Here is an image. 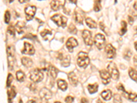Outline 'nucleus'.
Here are the masks:
<instances>
[{
  "label": "nucleus",
  "instance_id": "f257e3e1",
  "mask_svg": "<svg viewBox=\"0 0 137 103\" xmlns=\"http://www.w3.org/2000/svg\"><path fill=\"white\" fill-rule=\"evenodd\" d=\"M78 65L79 67L86 68L89 64L90 59L87 53L80 52L78 55V59H77Z\"/></svg>",
  "mask_w": 137,
  "mask_h": 103
},
{
  "label": "nucleus",
  "instance_id": "f03ea898",
  "mask_svg": "<svg viewBox=\"0 0 137 103\" xmlns=\"http://www.w3.org/2000/svg\"><path fill=\"white\" fill-rule=\"evenodd\" d=\"M7 55H8V66L10 70H12L15 64L14 58V47L12 45H8L7 47Z\"/></svg>",
  "mask_w": 137,
  "mask_h": 103
},
{
  "label": "nucleus",
  "instance_id": "7ed1b4c3",
  "mask_svg": "<svg viewBox=\"0 0 137 103\" xmlns=\"http://www.w3.org/2000/svg\"><path fill=\"white\" fill-rule=\"evenodd\" d=\"M44 75L41 70L38 68L32 69L30 73V78L34 83H39L43 79Z\"/></svg>",
  "mask_w": 137,
  "mask_h": 103
},
{
  "label": "nucleus",
  "instance_id": "20e7f679",
  "mask_svg": "<svg viewBox=\"0 0 137 103\" xmlns=\"http://www.w3.org/2000/svg\"><path fill=\"white\" fill-rule=\"evenodd\" d=\"M53 21L56 23L58 26L65 28L67 26V19L65 17L62 16L61 14H55L51 18Z\"/></svg>",
  "mask_w": 137,
  "mask_h": 103
},
{
  "label": "nucleus",
  "instance_id": "39448f33",
  "mask_svg": "<svg viewBox=\"0 0 137 103\" xmlns=\"http://www.w3.org/2000/svg\"><path fill=\"white\" fill-rule=\"evenodd\" d=\"M108 72L111 76V78L114 80H118L119 78V72L115 63L110 62L108 65Z\"/></svg>",
  "mask_w": 137,
  "mask_h": 103
},
{
  "label": "nucleus",
  "instance_id": "423d86ee",
  "mask_svg": "<svg viewBox=\"0 0 137 103\" xmlns=\"http://www.w3.org/2000/svg\"><path fill=\"white\" fill-rule=\"evenodd\" d=\"M94 42L95 44L96 47H98L99 50H101L103 48L104 45L106 43V38L104 35L101 34H98L95 36L94 38Z\"/></svg>",
  "mask_w": 137,
  "mask_h": 103
},
{
  "label": "nucleus",
  "instance_id": "0eeeda50",
  "mask_svg": "<svg viewBox=\"0 0 137 103\" xmlns=\"http://www.w3.org/2000/svg\"><path fill=\"white\" fill-rule=\"evenodd\" d=\"M36 8L34 6H28L25 8V13L27 21L32 20L35 15Z\"/></svg>",
  "mask_w": 137,
  "mask_h": 103
},
{
  "label": "nucleus",
  "instance_id": "6e6552de",
  "mask_svg": "<svg viewBox=\"0 0 137 103\" xmlns=\"http://www.w3.org/2000/svg\"><path fill=\"white\" fill-rule=\"evenodd\" d=\"M82 38L84 39V41L85 44L88 46H92L93 43V41L92 38V34L90 31L87 30H84L82 32Z\"/></svg>",
  "mask_w": 137,
  "mask_h": 103
},
{
  "label": "nucleus",
  "instance_id": "1a4fd4ad",
  "mask_svg": "<svg viewBox=\"0 0 137 103\" xmlns=\"http://www.w3.org/2000/svg\"><path fill=\"white\" fill-rule=\"evenodd\" d=\"M39 96L41 97V99L44 102H46L51 99L52 97V93L50 90H49L47 88H43L40 91Z\"/></svg>",
  "mask_w": 137,
  "mask_h": 103
},
{
  "label": "nucleus",
  "instance_id": "9d476101",
  "mask_svg": "<svg viewBox=\"0 0 137 103\" xmlns=\"http://www.w3.org/2000/svg\"><path fill=\"white\" fill-rule=\"evenodd\" d=\"M58 59L61 62L62 66L67 67L70 65V56L65 53H60L58 55Z\"/></svg>",
  "mask_w": 137,
  "mask_h": 103
},
{
  "label": "nucleus",
  "instance_id": "9b49d317",
  "mask_svg": "<svg viewBox=\"0 0 137 103\" xmlns=\"http://www.w3.org/2000/svg\"><path fill=\"white\" fill-rule=\"evenodd\" d=\"M65 4V0H52L50 6L52 10L56 11L64 7Z\"/></svg>",
  "mask_w": 137,
  "mask_h": 103
},
{
  "label": "nucleus",
  "instance_id": "f8f14e48",
  "mask_svg": "<svg viewBox=\"0 0 137 103\" xmlns=\"http://www.w3.org/2000/svg\"><path fill=\"white\" fill-rule=\"evenodd\" d=\"M22 54L28 55H33L35 52L34 46L29 43H24V47L21 51Z\"/></svg>",
  "mask_w": 137,
  "mask_h": 103
},
{
  "label": "nucleus",
  "instance_id": "ddd939ff",
  "mask_svg": "<svg viewBox=\"0 0 137 103\" xmlns=\"http://www.w3.org/2000/svg\"><path fill=\"white\" fill-rule=\"evenodd\" d=\"M99 74H100V77L102 79V83L104 85H107L108 83H110L111 76L108 71L105 70V69H102V70L99 71Z\"/></svg>",
  "mask_w": 137,
  "mask_h": 103
},
{
  "label": "nucleus",
  "instance_id": "4468645a",
  "mask_svg": "<svg viewBox=\"0 0 137 103\" xmlns=\"http://www.w3.org/2000/svg\"><path fill=\"white\" fill-rule=\"evenodd\" d=\"M105 52L108 59H112L116 54V49L111 44H108L106 46Z\"/></svg>",
  "mask_w": 137,
  "mask_h": 103
},
{
  "label": "nucleus",
  "instance_id": "2eb2a0df",
  "mask_svg": "<svg viewBox=\"0 0 137 103\" xmlns=\"http://www.w3.org/2000/svg\"><path fill=\"white\" fill-rule=\"evenodd\" d=\"M78 45V43L76 38L74 37H71L67 40V43H66V46L67 47L70 52H73V50L74 47H76Z\"/></svg>",
  "mask_w": 137,
  "mask_h": 103
},
{
  "label": "nucleus",
  "instance_id": "dca6fc26",
  "mask_svg": "<svg viewBox=\"0 0 137 103\" xmlns=\"http://www.w3.org/2000/svg\"><path fill=\"white\" fill-rule=\"evenodd\" d=\"M74 19L76 23L79 24H82L84 21V14L82 12L79 11V10H76L75 11V13L74 14Z\"/></svg>",
  "mask_w": 137,
  "mask_h": 103
},
{
  "label": "nucleus",
  "instance_id": "f3484780",
  "mask_svg": "<svg viewBox=\"0 0 137 103\" xmlns=\"http://www.w3.org/2000/svg\"><path fill=\"white\" fill-rule=\"evenodd\" d=\"M68 78H69V81L71 85H73V86H77L78 83V78L75 73L73 72H70L68 74Z\"/></svg>",
  "mask_w": 137,
  "mask_h": 103
},
{
  "label": "nucleus",
  "instance_id": "a211bd4d",
  "mask_svg": "<svg viewBox=\"0 0 137 103\" xmlns=\"http://www.w3.org/2000/svg\"><path fill=\"white\" fill-rule=\"evenodd\" d=\"M47 69V72H49V74H50V76L52 77V78L54 79L56 78L57 75H58V71L57 70V69H56V67H54V66H53V65H50L48 66Z\"/></svg>",
  "mask_w": 137,
  "mask_h": 103
},
{
  "label": "nucleus",
  "instance_id": "6ab92c4d",
  "mask_svg": "<svg viewBox=\"0 0 137 103\" xmlns=\"http://www.w3.org/2000/svg\"><path fill=\"white\" fill-rule=\"evenodd\" d=\"M17 94L16 90H15V87H12L8 91V101L9 103H12V99L15 98Z\"/></svg>",
  "mask_w": 137,
  "mask_h": 103
},
{
  "label": "nucleus",
  "instance_id": "aec40b11",
  "mask_svg": "<svg viewBox=\"0 0 137 103\" xmlns=\"http://www.w3.org/2000/svg\"><path fill=\"white\" fill-rule=\"evenodd\" d=\"M21 63L23 65V66H25L27 68H30L33 65L32 60L28 57H23L21 59Z\"/></svg>",
  "mask_w": 137,
  "mask_h": 103
},
{
  "label": "nucleus",
  "instance_id": "412c9836",
  "mask_svg": "<svg viewBox=\"0 0 137 103\" xmlns=\"http://www.w3.org/2000/svg\"><path fill=\"white\" fill-rule=\"evenodd\" d=\"M25 26H26V23L23 21H19L17 23L16 26H15V29L19 34H21L23 33Z\"/></svg>",
  "mask_w": 137,
  "mask_h": 103
},
{
  "label": "nucleus",
  "instance_id": "4be33fe9",
  "mask_svg": "<svg viewBox=\"0 0 137 103\" xmlns=\"http://www.w3.org/2000/svg\"><path fill=\"white\" fill-rule=\"evenodd\" d=\"M86 23L87 25L90 28L94 29V28H97V27H98V25H97V23L95 21L91 18H89V17H88L85 19Z\"/></svg>",
  "mask_w": 137,
  "mask_h": 103
},
{
  "label": "nucleus",
  "instance_id": "5701e85b",
  "mask_svg": "<svg viewBox=\"0 0 137 103\" xmlns=\"http://www.w3.org/2000/svg\"><path fill=\"white\" fill-rule=\"evenodd\" d=\"M101 96L105 100H110L112 98V92L109 89H106L101 92Z\"/></svg>",
  "mask_w": 137,
  "mask_h": 103
},
{
  "label": "nucleus",
  "instance_id": "b1692460",
  "mask_svg": "<svg viewBox=\"0 0 137 103\" xmlns=\"http://www.w3.org/2000/svg\"><path fill=\"white\" fill-rule=\"evenodd\" d=\"M57 84H58V88L61 89L62 91H66L67 89V82H66L65 81H64V80H62V79L58 80Z\"/></svg>",
  "mask_w": 137,
  "mask_h": 103
},
{
  "label": "nucleus",
  "instance_id": "393cba45",
  "mask_svg": "<svg viewBox=\"0 0 137 103\" xmlns=\"http://www.w3.org/2000/svg\"><path fill=\"white\" fill-rule=\"evenodd\" d=\"M88 90L89 91L90 93H96L98 90V84L95 83V84H92V85H88Z\"/></svg>",
  "mask_w": 137,
  "mask_h": 103
},
{
  "label": "nucleus",
  "instance_id": "a878e982",
  "mask_svg": "<svg viewBox=\"0 0 137 103\" xmlns=\"http://www.w3.org/2000/svg\"><path fill=\"white\" fill-rule=\"evenodd\" d=\"M121 27L119 31V34L121 36H123L125 34V33L127 32V23L125 22V21H122L121 23Z\"/></svg>",
  "mask_w": 137,
  "mask_h": 103
},
{
  "label": "nucleus",
  "instance_id": "bb28decb",
  "mask_svg": "<svg viewBox=\"0 0 137 103\" xmlns=\"http://www.w3.org/2000/svg\"><path fill=\"white\" fill-rule=\"evenodd\" d=\"M129 76L133 81H137V71L133 68H130L129 70Z\"/></svg>",
  "mask_w": 137,
  "mask_h": 103
},
{
  "label": "nucleus",
  "instance_id": "cd10ccee",
  "mask_svg": "<svg viewBox=\"0 0 137 103\" xmlns=\"http://www.w3.org/2000/svg\"><path fill=\"white\" fill-rule=\"evenodd\" d=\"M16 76H17V81H19V82H23L24 81V79H25V74H24L23 72L21 71H18V72H17L16 73Z\"/></svg>",
  "mask_w": 137,
  "mask_h": 103
},
{
  "label": "nucleus",
  "instance_id": "c85d7f7f",
  "mask_svg": "<svg viewBox=\"0 0 137 103\" xmlns=\"http://www.w3.org/2000/svg\"><path fill=\"white\" fill-rule=\"evenodd\" d=\"M101 9V0H95L94 3V10L95 12H99Z\"/></svg>",
  "mask_w": 137,
  "mask_h": 103
},
{
  "label": "nucleus",
  "instance_id": "c756f323",
  "mask_svg": "<svg viewBox=\"0 0 137 103\" xmlns=\"http://www.w3.org/2000/svg\"><path fill=\"white\" fill-rule=\"evenodd\" d=\"M117 88L118 90H119V91H121V92L123 93V96H125V98H127L128 93H127V92L125 91V88H124V87H123V85H122V84H119V85H117Z\"/></svg>",
  "mask_w": 137,
  "mask_h": 103
},
{
  "label": "nucleus",
  "instance_id": "7c9ffc66",
  "mask_svg": "<svg viewBox=\"0 0 137 103\" xmlns=\"http://www.w3.org/2000/svg\"><path fill=\"white\" fill-rule=\"evenodd\" d=\"M127 99L132 102H137V94L135 93H128Z\"/></svg>",
  "mask_w": 137,
  "mask_h": 103
},
{
  "label": "nucleus",
  "instance_id": "2f4dec72",
  "mask_svg": "<svg viewBox=\"0 0 137 103\" xmlns=\"http://www.w3.org/2000/svg\"><path fill=\"white\" fill-rule=\"evenodd\" d=\"M132 56V52L129 49H127L125 52H124V55H123V57H124V59H126L127 61H129L130 59V57Z\"/></svg>",
  "mask_w": 137,
  "mask_h": 103
},
{
  "label": "nucleus",
  "instance_id": "473e14b6",
  "mask_svg": "<svg viewBox=\"0 0 137 103\" xmlns=\"http://www.w3.org/2000/svg\"><path fill=\"white\" fill-rule=\"evenodd\" d=\"M10 20V12L7 10L5 12V14H4V21H5V23H9Z\"/></svg>",
  "mask_w": 137,
  "mask_h": 103
},
{
  "label": "nucleus",
  "instance_id": "72a5a7b5",
  "mask_svg": "<svg viewBox=\"0 0 137 103\" xmlns=\"http://www.w3.org/2000/svg\"><path fill=\"white\" fill-rule=\"evenodd\" d=\"M77 29H76V26L74 24H71L69 27V32L70 33H71L73 34H77Z\"/></svg>",
  "mask_w": 137,
  "mask_h": 103
},
{
  "label": "nucleus",
  "instance_id": "f704fd0d",
  "mask_svg": "<svg viewBox=\"0 0 137 103\" xmlns=\"http://www.w3.org/2000/svg\"><path fill=\"white\" fill-rule=\"evenodd\" d=\"M8 33L11 36H14V34H15V28H14V27L13 26L10 25V26H8Z\"/></svg>",
  "mask_w": 137,
  "mask_h": 103
},
{
  "label": "nucleus",
  "instance_id": "c9c22d12",
  "mask_svg": "<svg viewBox=\"0 0 137 103\" xmlns=\"http://www.w3.org/2000/svg\"><path fill=\"white\" fill-rule=\"evenodd\" d=\"M13 81V76L11 74H9L8 76V78H7V82H6V87H9Z\"/></svg>",
  "mask_w": 137,
  "mask_h": 103
},
{
  "label": "nucleus",
  "instance_id": "e433bc0d",
  "mask_svg": "<svg viewBox=\"0 0 137 103\" xmlns=\"http://www.w3.org/2000/svg\"><path fill=\"white\" fill-rule=\"evenodd\" d=\"M52 33L50 30H44L43 32L41 33V35L44 38H45L47 36H48V35H52Z\"/></svg>",
  "mask_w": 137,
  "mask_h": 103
},
{
  "label": "nucleus",
  "instance_id": "4c0bfd02",
  "mask_svg": "<svg viewBox=\"0 0 137 103\" xmlns=\"http://www.w3.org/2000/svg\"><path fill=\"white\" fill-rule=\"evenodd\" d=\"M114 103H121V96L118 94H115L113 96Z\"/></svg>",
  "mask_w": 137,
  "mask_h": 103
},
{
  "label": "nucleus",
  "instance_id": "58836bf2",
  "mask_svg": "<svg viewBox=\"0 0 137 103\" xmlns=\"http://www.w3.org/2000/svg\"><path fill=\"white\" fill-rule=\"evenodd\" d=\"M74 100V98L72 97V96H67V97L65 98V102L66 103H73Z\"/></svg>",
  "mask_w": 137,
  "mask_h": 103
},
{
  "label": "nucleus",
  "instance_id": "ea45409f",
  "mask_svg": "<svg viewBox=\"0 0 137 103\" xmlns=\"http://www.w3.org/2000/svg\"><path fill=\"white\" fill-rule=\"evenodd\" d=\"M99 28H100V29H101V30L107 33V32L106 31V27H105V26H104V24H103V23H101V22L99 23Z\"/></svg>",
  "mask_w": 137,
  "mask_h": 103
},
{
  "label": "nucleus",
  "instance_id": "a19ab883",
  "mask_svg": "<svg viewBox=\"0 0 137 103\" xmlns=\"http://www.w3.org/2000/svg\"><path fill=\"white\" fill-rule=\"evenodd\" d=\"M128 21H129L130 24L132 25V24H133L134 21V19L133 17L129 16V17H128Z\"/></svg>",
  "mask_w": 137,
  "mask_h": 103
},
{
  "label": "nucleus",
  "instance_id": "79ce46f5",
  "mask_svg": "<svg viewBox=\"0 0 137 103\" xmlns=\"http://www.w3.org/2000/svg\"><path fill=\"white\" fill-rule=\"evenodd\" d=\"M80 103H88V100L85 98H82L81 99V102Z\"/></svg>",
  "mask_w": 137,
  "mask_h": 103
},
{
  "label": "nucleus",
  "instance_id": "37998d69",
  "mask_svg": "<svg viewBox=\"0 0 137 103\" xmlns=\"http://www.w3.org/2000/svg\"><path fill=\"white\" fill-rule=\"evenodd\" d=\"M133 61H134V65H135L136 67H137V55L134 57Z\"/></svg>",
  "mask_w": 137,
  "mask_h": 103
},
{
  "label": "nucleus",
  "instance_id": "c03bdc74",
  "mask_svg": "<svg viewBox=\"0 0 137 103\" xmlns=\"http://www.w3.org/2000/svg\"><path fill=\"white\" fill-rule=\"evenodd\" d=\"M29 1H30V0H19V2L21 3V4H23V3H27V2H28Z\"/></svg>",
  "mask_w": 137,
  "mask_h": 103
},
{
  "label": "nucleus",
  "instance_id": "a18cd8bd",
  "mask_svg": "<svg viewBox=\"0 0 137 103\" xmlns=\"http://www.w3.org/2000/svg\"><path fill=\"white\" fill-rule=\"evenodd\" d=\"M133 7H134V10H136L137 11V1L135 2V3H134V4Z\"/></svg>",
  "mask_w": 137,
  "mask_h": 103
},
{
  "label": "nucleus",
  "instance_id": "49530a36",
  "mask_svg": "<svg viewBox=\"0 0 137 103\" xmlns=\"http://www.w3.org/2000/svg\"><path fill=\"white\" fill-rule=\"evenodd\" d=\"M28 103H36V102L35 100H30L28 102Z\"/></svg>",
  "mask_w": 137,
  "mask_h": 103
},
{
  "label": "nucleus",
  "instance_id": "de8ad7c7",
  "mask_svg": "<svg viewBox=\"0 0 137 103\" xmlns=\"http://www.w3.org/2000/svg\"><path fill=\"white\" fill-rule=\"evenodd\" d=\"M69 1L73 4H76V2H77V0H69Z\"/></svg>",
  "mask_w": 137,
  "mask_h": 103
},
{
  "label": "nucleus",
  "instance_id": "09e8293b",
  "mask_svg": "<svg viewBox=\"0 0 137 103\" xmlns=\"http://www.w3.org/2000/svg\"><path fill=\"white\" fill-rule=\"evenodd\" d=\"M96 103H103V102L102 101H101V100L99 99V100H98V101H97V102H96Z\"/></svg>",
  "mask_w": 137,
  "mask_h": 103
},
{
  "label": "nucleus",
  "instance_id": "8fccbe9b",
  "mask_svg": "<svg viewBox=\"0 0 137 103\" xmlns=\"http://www.w3.org/2000/svg\"><path fill=\"white\" fill-rule=\"evenodd\" d=\"M134 47H135V49L137 51V42H136L135 43H134Z\"/></svg>",
  "mask_w": 137,
  "mask_h": 103
},
{
  "label": "nucleus",
  "instance_id": "3c124183",
  "mask_svg": "<svg viewBox=\"0 0 137 103\" xmlns=\"http://www.w3.org/2000/svg\"><path fill=\"white\" fill-rule=\"evenodd\" d=\"M13 1H14V0H9V2H10V3H12Z\"/></svg>",
  "mask_w": 137,
  "mask_h": 103
},
{
  "label": "nucleus",
  "instance_id": "603ef678",
  "mask_svg": "<svg viewBox=\"0 0 137 103\" xmlns=\"http://www.w3.org/2000/svg\"><path fill=\"white\" fill-rule=\"evenodd\" d=\"M19 103H23V102H22L21 99H20V100H19Z\"/></svg>",
  "mask_w": 137,
  "mask_h": 103
},
{
  "label": "nucleus",
  "instance_id": "864d4df0",
  "mask_svg": "<svg viewBox=\"0 0 137 103\" xmlns=\"http://www.w3.org/2000/svg\"><path fill=\"white\" fill-rule=\"evenodd\" d=\"M55 103H61V102H56Z\"/></svg>",
  "mask_w": 137,
  "mask_h": 103
},
{
  "label": "nucleus",
  "instance_id": "5fc2aeb1",
  "mask_svg": "<svg viewBox=\"0 0 137 103\" xmlns=\"http://www.w3.org/2000/svg\"><path fill=\"white\" fill-rule=\"evenodd\" d=\"M115 3H117V0H115Z\"/></svg>",
  "mask_w": 137,
  "mask_h": 103
}]
</instances>
